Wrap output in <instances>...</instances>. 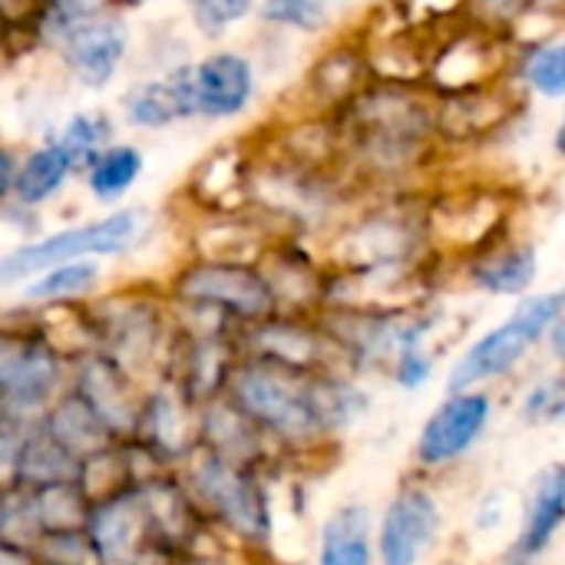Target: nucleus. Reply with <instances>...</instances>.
<instances>
[{"label":"nucleus","instance_id":"obj_1","mask_svg":"<svg viewBox=\"0 0 565 565\" xmlns=\"http://www.w3.org/2000/svg\"><path fill=\"white\" fill-rule=\"evenodd\" d=\"M565 315V288L553 295H540L523 301L500 328H493L490 334H483L450 371V394H467L477 384L500 377L507 371H513L523 354L546 334L556 328V321Z\"/></svg>","mask_w":565,"mask_h":565},{"label":"nucleus","instance_id":"obj_2","mask_svg":"<svg viewBox=\"0 0 565 565\" xmlns=\"http://www.w3.org/2000/svg\"><path fill=\"white\" fill-rule=\"evenodd\" d=\"M139 228H142V212H116L99 222L56 232L43 242L10 252L0 262V278L17 281V278L36 275V271H50L56 265L79 262L86 255H119L122 248H129L136 242Z\"/></svg>","mask_w":565,"mask_h":565},{"label":"nucleus","instance_id":"obj_3","mask_svg":"<svg viewBox=\"0 0 565 565\" xmlns=\"http://www.w3.org/2000/svg\"><path fill=\"white\" fill-rule=\"evenodd\" d=\"M166 533L156 490L116 497L93 516V546L103 565H152Z\"/></svg>","mask_w":565,"mask_h":565},{"label":"nucleus","instance_id":"obj_4","mask_svg":"<svg viewBox=\"0 0 565 565\" xmlns=\"http://www.w3.org/2000/svg\"><path fill=\"white\" fill-rule=\"evenodd\" d=\"M235 397L262 427L285 437H308L321 427L318 394H305L268 367H245L235 377Z\"/></svg>","mask_w":565,"mask_h":565},{"label":"nucleus","instance_id":"obj_5","mask_svg":"<svg viewBox=\"0 0 565 565\" xmlns=\"http://www.w3.org/2000/svg\"><path fill=\"white\" fill-rule=\"evenodd\" d=\"M490 420V401L487 394L467 391V394H454L447 404H440L430 420L420 430L417 440V457L427 467H444L450 460H457L460 454H467L477 437L483 434Z\"/></svg>","mask_w":565,"mask_h":565},{"label":"nucleus","instance_id":"obj_6","mask_svg":"<svg viewBox=\"0 0 565 565\" xmlns=\"http://www.w3.org/2000/svg\"><path fill=\"white\" fill-rule=\"evenodd\" d=\"M179 295L185 301L225 308L242 318H258L271 308L268 281L242 265H199L182 275Z\"/></svg>","mask_w":565,"mask_h":565},{"label":"nucleus","instance_id":"obj_7","mask_svg":"<svg viewBox=\"0 0 565 565\" xmlns=\"http://www.w3.org/2000/svg\"><path fill=\"white\" fill-rule=\"evenodd\" d=\"M195 480H199L202 493L209 497V503L218 510V516L235 533H242V536H248L255 543L265 540V533H268V507H265L262 490L245 473H238L235 467H228L218 457H209L195 470Z\"/></svg>","mask_w":565,"mask_h":565},{"label":"nucleus","instance_id":"obj_8","mask_svg":"<svg viewBox=\"0 0 565 565\" xmlns=\"http://www.w3.org/2000/svg\"><path fill=\"white\" fill-rule=\"evenodd\" d=\"M440 526V510L427 490H404L384 516L381 526V563L417 565Z\"/></svg>","mask_w":565,"mask_h":565},{"label":"nucleus","instance_id":"obj_9","mask_svg":"<svg viewBox=\"0 0 565 565\" xmlns=\"http://www.w3.org/2000/svg\"><path fill=\"white\" fill-rule=\"evenodd\" d=\"M126 26L113 17H93L63 33L66 63L86 86H106L116 76L126 56Z\"/></svg>","mask_w":565,"mask_h":565},{"label":"nucleus","instance_id":"obj_10","mask_svg":"<svg viewBox=\"0 0 565 565\" xmlns=\"http://www.w3.org/2000/svg\"><path fill=\"white\" fill-rule=\"evenodd\" d=\"M563 523L565 467H550L533 480V487L526 493V513H523V530L513 546V559L520 565H530L536 556H543Z\"/></svg>","mask_w":565,"mask_h":565},{"label":"nucleus","instance_id":"obj_11","mask_svg":"<svg viewBox=\"0 0 565 565\" xmlns=\"http://www.w3.org/2000/svg\"><path fill=\"white\" fill-rule=\"evenodd\" d=\"M255 89L252 63L238 53H215L195 66V93L199 113L212 119L235 116L248 106Z\"/></svg>","mask_w":565,"mask_h":565},{"label":"nucleus","instance_id":"obj_12","mask_svg":"<svg viewBox=\"0 0 565 565\" xmlns=\"http://www.w3.org/2000/svg\"><path fill=\"white\" fill-rule=\"evenodd\" d=\"M126 113L139 126H169L175 119L199 113V93H195V66H182L162 79L142 83L129 93Z\"/></svg>","mask_w":565,"mask_h":565},{"label":"nucleus","instance_id":"obj_13","mask_svg":"<svg viewBox=\"0 0 565 565\" xmlns=\"http://www.w3.org/2000/svg\"><path fill=\"white\" fill-rule=\"evenodd\" d=\"M0 381H3V404L7 411L20 407H36L56 384V364L46 351L23 348V351H3L0 364Z\"/></svg>","mask_w":565,"mask_h":565},{"label":"nucleus","instance_id":"obj_14","mask_svg":"<svg viewBox=\"0 0 565 565\" xmlns=\"http://www.w3.org/2000/svg\"><path fill=\"white\" fill-rule=\"evenodd\" d=\"M318 565H371V516L364 507H344L324 523Z\"/></svg>","mask_w":565,"mask_h":565},{"label":"nucleus","instance_id":"obj_15","mask_svg":"<svg viewBox=\"0 0 565 565\" xmlns=\"http://www.w3.org/2000/svg\"><path fill=\"white\" fill-rule=\"evenodd\" d=\"M76 166V156L63 146V142H50L43 149H36L33 156H26V162L17 172L13 192L23 205H36L43 199H50L63 179L70 175V169Z\"/></svg>","mask_w":565,"mask_h":565},{"label":"nucleus","instance_id":"obj_16","mask_svg":"<svg viewBox=\"0 0 565 565\" xmlns=\"http://www.w3.org/2000/svg\"><path fill=\"white\" fill-rule=\"evenodd\" d=\"M536 278V252L533 248H510L503 255L487 258L473 268V281L493 295H520Z\"/></svg>","mask_w":565,"mask_h":565},{"label":"nucleus","instance_id":"obj_17","mask_svg":"<svg viewBox=\"0 0 565 565\" xmlns=\"http://www.w3.org/2000/svg\"><path fill=\"white\" fill-rule=\"evenodd\" d=\"M142 172V152L132 146H113L103 149L89 166V189L99 202L119 199Z\"/></svg>","mask_w":565,"mask_h":565},{"label":"nucleus","instance_id":"obj_18","mask_svg":"<svg viewBox=\"0 0 565 565\" xmlns=\"http://www.w3.org/2000/svg\"><path fill=\"white\" fill-rule=\"evenodd\" d=\"M93 414L106 424V427H122L129 420V404H126V387L122 381L106 367V364H93L86 371V397H83Z\"/></svg>","mask_w":565,"mask_h":565},{"label":"nucleus","instance_id":"obj_19","mask_svg":"<svg viewBox=\"0 0 565 565\" xmlns=\"http://www.w3.org/2000/svg\"><path fill=\"white\" fill-rule=\"evenodd\" d=\"M99 268L93 262H70V265H56L50 268L40 281H33L26 288V298L33 301H56V298H73L89 291V285L96 281Z\"/></svg>","mask_w":565,"mask_h":565},{"label":"nucleus","instance_id":"obj_20","mask_svg":"<svg viewBox=\"0 0 565 565\" xmlns=\"http://www.w3.org/2000/svg\"><path fill=\"white\" fill-rule=\"evenodd\" d=\"M526 79L533 89H540L543 96H565V40L536 50L526 60Z\"/></svg>","mask_w":565,"mask_h":565},{"label":"nucleus","instance_id":"obj_21","mask_svg":"<svg viewBox=\"0 0 565 565\" xmlns=\"http://www.w3.org/2000/svg\"><path fill=\"white\" fill-rule=\"evenodd\" d=\"M106 132H109V122H106L103 116H96V113H79V116L70 119L66 136H63L60 142L76 156V162H79V159H96V156H99V142L106 139Z\"/></svg>","mask_w":565,"mask_h":565},{"label":"nucleus","instance_id":"obj_22","mask_svg":"<svg viewBox=\"0 0 565 565\" xmlns=\"http://www.w3.org/2000/svg\"><path fill=\"white\" fill-rule=\"evenodd\" d=\"M262 17L268 23L315 30L324 20V7H321V0H265L262 3Z\"/></svg>","mask_w":565,"mask_h":565},{"label":"nucleus","instance_id":"obj_23","mask_svg":"<svg viewBox=\"0 0 565 565\" xmlns=\"http://www.w3.org/2000/svg\"><path fill=\"white\" fill-rule=\"evenodd\" d=\"M523 414H526V420H536V424L565 417V377H546V381H540L526 394Z\"/></svg>","mask_w":565,"mask_h":565},{"label":"nucleus","instance_id":"obj_24","mask_svg":"<svg viewBox=\"0 0 565 565\" xmlns=\"http://www.w3.org/2000/svg\"><path fill=\"white\" fill-rule=\"evenodd\" d=\"M255 0H192V17L202 33H222L252 10Z\"/></svg>","mask_w":565,"mask_h":565},{"label":"nucleus","instance_id":"obj_25","mask_svg":"<svg viewBox=\"0 0 565 565\" xmlns=\"http://www.w3.org/2000/svg\"><path fill=\"white\" fill-rule=\"evenodd\" d=\"M106 3H109V0H46L50 17L60 23L63 33H66L70 26L83 23V20L99 17V10H106Z\"/></svg>","mask_w":565,"mask_h":565},{"label":"nucleus","instance_id":"obj_26","mask_svg":"<svg viewBox=\"0 0 565 565\" xmlns=\"http://www.w3.org/2000/svg\"><path fill=\"white\" fill-rule=\"evenodd\" d=\"M427 371H430V367L424 364V358H420L417 351H404V358H401V371H397V374H401V381H404L407 387H417V384L427 377Z\"/></svg>","mask_w":565,"mask_h":565},{"label":"nucleus","instance_id":"obj_27","mask_svg":"<svg viewBox=\"0 0 565 565\" xmlns=\"http://www.w3.org/2000/svg\"><path fill=\"white\" fill-rule=\"evenodd\" d=\"M480 13L490 17V20H510L516 10L530 7V0H477Z\"/></svg>","mask_w":565,"mask_h":565},{"label":"nucleus","instance_id":"obj_28","mask_svg":"<svg viewBox=\"0 0 565 565\" xmlns=\"http://www.w3.org/2000/svg\"><path fill=\"white\" fill-rule=\"evenodd\" d=\"M553 348H556V354L565 361V315L556 321V328H553Z\"/></svg>","mask_w":565,"mask_h":565},{"label":"nucleus","instance_id":"obj_29","mask_svg":"<svg viewBox=\"0 0 565 565\" xmlns=\"http://www.w3.org/2000/svg\"><path fill=\"white\" fill-rule=\"evenodd\" d=\"M556 149L565 156V119H563V126H559V132H556Z\"/></svg>","mask_w":565,"mask_h":565}]
</instances>
